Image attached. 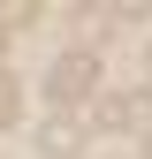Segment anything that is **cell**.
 I'll use <instances>...</instances> for the list:
<instances>
[{
	"instance_id": "obj_7",
	"label": "cell",
	"mask_w": 152,
	"mask_h": 159,
	"mask_svg": "<svg viewBox=\"0 0 152 159\" xmlns=\"http://www.w3.org/2000/svg\"><path fill=\"white\" fill-rule=\"evenodd\" d=\"M0 46H8V23H0Z\"/></svg>"
},
{
	"instance_id": "obj_6",
	"label": "cell",
	"mask_w": 152,
	"mask_h": 159,
	"mask_svg": "<svg viewBox=\"0 0 152 159\" xmlns=\"http://www.w3.org/2000/svg\"><path fill=\"white\" fill-rule=\"evenodd\" d=\"M145 76H152V46H145Z\"/></svg>"
},
{
	"instance_id": "obj_4",
	"label": "cell",
	"mask_w": 152,
	"mask_h": 159,
	"mask_svg": "<svg viewBox=\"0 0 152 159\" xmlns=\"http://www.w3.org/2000/svg\"><path fill=\"white\" fill-rule=\"evenodd\" d=\"M0 23H8V30H31V23H38V8H31V0H8V8H0Z\"/></svg>"
},
{
	"instance_id": "obj_8",
	"label": "cell",
	"mask_w": 152,
	"mask_h": 159,
	"mask_svg": "<svg viewBox=\"0 0 152 159\" xmlns=\"http://www.w3.org/2000/svg\"><path fill=\"white\" fill-rule=\"evenodd\" d=\"M145 159H152V136H145Z\"/></svg>"
},
{
	"instance_id": "obj_1",
	"label": "cell",
	"mask_w": 152,
	"mask_h": 159,
	"mask_svg": "<svg viewBox=\"0 0 152 159\" xmlns=\"http://www.w3.org/2000/svg\"><path fill=\"white\" fill-rule=\"evenodd\" d=\"M46 98H53V106H84V98H99V53H84V46H76V53H61V61H53L46 68Z\"/></svg>"
},
{
	"instance_id": "obj_5",
	"label": "cell",
	"mask_w": 152,
	"mask_h": 159,
	"mask_svg": "<svg viewBox=\"0 0 152 159\" xmlns=\"http://www.w3.org/2000/svg\"><path fill=\"white\" fill-rule=\"evenodd\" d=\"M15 106H23V98H15V76H8V68H0V129H8V121H15Z\"/></svg>"
},
{
	"instance_id": "obj_3",
	"label": "cell",
	"mask_w": 152,
	"mask_h": 159,
	"mask_svg": "<svg viewBox=\"0 0 152 159\" xmlns=\"http://www.w3.org/2000/svg\"><path fill=\"white\" fill-rule=\"evenodd\" d=\"M91 144V129L76 121V114H53V121H38V152H53V159H76Z\"/></svg>"
},
{
	"instance_id": "obj_2",
	"label": "cell",
	"mask_w": 152,
	"mask_h": 159,
	"mask_svg": "<svg viewBox=\"0 0 152 159\" xmlns=\"http://www.w3.org/2000/svg\"><path fill=\"white\" fill-rule=\"evenodd\" d=\"M91 129H114V136H152V91H99L91 98Z\"/></svg>"
}]
</instances>
